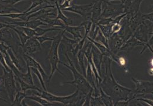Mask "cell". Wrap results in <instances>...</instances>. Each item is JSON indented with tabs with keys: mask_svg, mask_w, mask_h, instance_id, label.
Returning a JSON list of instances; mask_svg holds the SVG:
<instances>
[{
	"mask_svg": "<svg viewBox=\"0 0 153 106\" xmlns=\"http://www.w3.org/2000/svg\"><path fill=\"white\" fill-rule=\"evenodd\" d=\"M112 61L110 58L104 57L103 63L105 66V72L102 76L100 86L112 98L116 106L119 102L128 100L133 90L121 85L115 80L111 68Z\"/></svg>",
	"mask_w": 153,
	"mask_h": 106,
	"instance_id": "cell-1",
	"label": "cell"
},
{
	"mask_svg": "<svg viewBox=\"0 0 153 106\" xmlns=\"http://www.w3.org/2000/svg\"><path fill=\"white\" fill-rule=\"evenodd\" d=\"M65 32H66L64 29L59 31L58 34L56 36H54V40L52 41L51 47L48 55V59L51 66V72L49 78L48 82V86H49L51 80L52 79L54 73L56 71L59 72L60 74L64 76L63 72L59 69L58 64L62 63V61H60L59 59V49L60 47V44L62 43V41L63 39V36Z\"/></svg>",
	"mask_w": 153,
	"mask_h": 106,
	"instance_id": "cell-2",
	"label": "cell"
},
{
	"mask_svg": "<svg viewBox=\"0 0 153 106\" xmlns=\"http://www.w3.org/2000/svg\"><path fill=\"white\" fill-rule=\"evenodd\" d=\"M64 55H65L67 59L68 60L69 65H67L63 62H62L61 64L63 65L65 67H67L68 69H70L71 71V72L73 73L74 80L72 81H67V82H63L61 84V85L63 86L65 84L74 85L76 86V89H78L81 92L86 95L93 88L91 86V85L87 81L86 78L84 76V75H82L77 71L73 61H71L70 58L68 57L67 53H64Z\"/></svg>",
	"mask_w": 153,
	"mask_h": 106,
	"instance_id": "cell-3",
	"label": "cell"
},
{
	"mask_svg": "<svg viewBox=\"0 0 153 106\" xmlns=\"http://www.w3.org/2000/svg\"><path fill=\"white\" fill-rule=\"evenodd\" d=\"M3 74L1 76V91L7 92L11 103H12L15 96L18 91L16 83L15 77L13 71L8 72L2 67Z\"/></svg>",
	"mask_w": 153,
	"mask_h": 106,
	"instance_id": "cell-4",
	"label": "cell"
},
{
	"mask_svg": "<svg viewBox=\"0 0 153 106\" xmlns=\"http://www.w3.org/2000/svg\"><path fill=\"white\" fill-rule=\"evenodd\" d=\"M105 7L102 11V18L114 19L118 16L125 13L123 3L112 4L111 2H103Z\"/></svg>",
	"mask_w": 153,
	"mask_h": 106,
	"instance_id": "cell-5",
	"label": "cell"
},
{
	"mask_svg": "<svg viewBox=\"0 0 153 106\" xmlns=\"http://www.w3.org/2000/svg\"><path fill=\"white\" fill-rule=\"evenodd\" d=\"M131 80L135 86L133 92L139 96V98L144 97L146 94L153 93V82L135 79L134 78H131Z\"/></svg>",
	"mask_w": 153,
	"mask_h": 106,
	"instance_id": "cell-6",
	"label": "cell"
},
{
	"mask_svg": "<svg viewBox=\"0 0 153 106\" xmlns=\"http://www.w3.org/2000/svg\"><path fill=\"white\" fill-rule=\"evenodd\" d=\"M92 6L93 3L85 5H78L76 4H72L71 7L62 10L76 13L85 18L87 20H90L91 18Z\"/></svg>",
	"mask_w": 153,
	"mask_h": 106,
	"instance_id": "cell-7",
	"label": "cell"
},
{
	"mask_svg": "<svg viewBox=\"0 0 153 106\" xmlns=\"http://www.w3.org/2000/svg\"><path fill=\"white\" fill-rule=\"evenodd\" d=\"M19 46L22 49L24 53L30 56H34L35 53L42 49V45L36 37L29 38L24 45H21L20 43Z\"/></svg>",
	"mask_w": 153,
	"mask_h": 106,
	"instance_id": "cell-8",
	"label": "cell"
},
{
	"mask_svg": "<svg viewBox=\"0 0 153 106\" xmlns=\"http://www.w3.org/2000/svg\"><path fill=\"white\" fill-rule=\"evenodd\" d=\"M143 0H126L123 2L125 13L130 18L140 11V7Z\"/></svg>",
	"mask_w": 153,
	"mask_h": 106,
	"instance_id": "cell-9",
	"label": "cell"
},
{
	"mask_svg": "<svg viewBox=\"0 0 153 106\" xmlns=\"http://www.w3.org/2000/svg\"><path fill=\"white\" fill-rule=\"evenodd\" d=\"M137 46H143V51L141 52L140 54L143 53L146 49H147V44L140 41V40L137 39L133 35H132L129 39L126 40L121 49H120L119 52H128L131 51L134 47Z\"/></svg>",
	"mask_w": 153,
	"mask_h": 106,
	"instance_id": "cell-10",
	"label": "cell"
},
{
	"mask_svg": "<svg viewBox=\"0 0 153 106\" xmlns=\"http://www.w3.org/2000/svg\"><path fill=\"white\" fill-rule=\"evenodd\" d=\"M2 22H4L5 24H11V25H13L15 26H18L22 27H30L33 29H36L37 27L42 26V25H45V26H48V25L39 20V19H33V20L31 21H12V22H7V21H1Z\"/></svg>",
	"mask_w": 153,
	"mask_h": 106,
	"instance_id": "cell-11",
	"label": "cell"
},
{
	"mask_svg": "<svg viewBox=\"0 0 153 106\" xmlns=\"http://www.w3.org/2000/svg\"><path fill=\"white\" fill-rule=\"evenodd\" d=\"M103 2L102 0H95L93 2L92 8V14L90 20L93 24L98 25V22L101 19L102 13V4Z\"/></svg>",
	"mask_w": 153,
	"mask_h": 106,
	"instance_id": "cell-12",
	"label": "cell"
},
{
	"mask_svg": "<svg viewBox=\"0 0 153 106\" xmlns=\"http://www.w3.org/2000/svg\"><path fill=\"white\" fill-rule=\"evenodd\" d=\"M125 41L126 40L118 33L115 34L109 39V45L111 51L114 54H117Z\"/></svg>",
	"mask_w": 153,
	"mask_h": 106,
	"instance_id": "cell-13",
	"label": "cell"
},
{
	"mask_svg": "<svg viewBox=\"0 0 153 106\" xmlns=\"http://www.w3.org/2000/svg\"><path fill=\"white\" fill-rule=\"evenodd\" d=\"M63 29L66 32L70 33L75 39L81 40L84 36H82V33L84 32L85 33V27L81 24L78 26H65Z\"/></svg>",
	"mask_w": 153,
	"mask_h": 106,
	"instance_id": "cell-14",
	"label": "cell"
},
{
	"mask_svg": "<svg viewBox=\"0 0 153 106\" xmlns=\"http://www.w3.org/2000/svg\"><path fill=\"white\" fill-rule=\"evenodd\" d=\"M93 44V43H92ZM92 57H93V60L95 63V64L96 66V67L100 75L102 77V72H101V66L103 64V60L104 56L102 54V53L100 52V51L94 45L92 44Z\"/></svg>",
	"mask_w": 153,
	"mask_h": 106,
	"instance_id": "cell-15",
	"label": "cell"
},
{
	"mask_svg": "<svg viewBox=\"0 0 153 106\" xmlns=\"http://www.w3.org/2000/svg\"><path fill=\"white\" fill-rule=\"evenodd\" d=\"M90 44H91V41L88 40V43L87 44H84L82 49L78 52V53L76 55V57H77V59H78V63H79V65L80 68L82 70V74L84 75V76L85 77H86V70H87V69H85V67L84 58L85 57V52L87 50Z\"/></svg>",
	"mask_w": 153,
	"mask_h": 106,
	"instance_id": "cell-16",
	"label": "cell"
},
{
	"mask_svg": "<svg viewBox=\"0 0 153 106\" xmlns=\"http://www.w3.org/2000/svg\"><path fill=\"white\" fill-rule=\"evenodd\" d=\"M87 39L92 42L94 44V45L100 51V52L102 53L104 57H107L111 59L113 55L115 54L111 51V50L109 48L106 47L105 45L102 44V43L90 38L88 36L87 37Z\"/></svg>",
	"mask_w": 153,
	"mask_h": 106,
	"instance_id": "cell-17",
	"label": "cell"
},
{
	"mask_svg": "<svg viewBox=\"0 0 153 106\" xmlns=\"http://www.w3.org/2000/svg\"><path fill=\"white\" fill-rule=\"evenodd\" d=\"M39 20L46 23L49 26L55 27L57 26H62V29H63V27L65 26L62 21L56 18H51L50 17H46L44 18H41Z\"/></svg>",
	"mask_w": 153,
	"mask_h": 106,
	"instance_id": "cell-18",
	"label": "cell"
},
{
	"mask_svg": "<svg viewBox=\"0 0 153 106\" xmlns=\"http://www.w3.org/2000/svg\"><path fill=\"white\" fill-rule=\"evenodd\" d=\"M10 30V28L5 27L1 28V41H3L7 45L11 47L9 43L10 42V40H12L13 35Z\"/></svg>",
	"mask_w": 153,
	"mask_h": 106,
	"instance_id": "cell-19",
	"label": "cell"
},
{
	"mask_svg": "<svg viewBox=\"0 0 153 106\" xmlns=\"http://www.w3.org/2000/svg\"><path fill=\"white\" fill-rule=\"evenodd\" d=\"M55 5H56V7L57 9V15L56 16V18L62 21L65 26H70L72 24L73 20L70 18H68L67 16H66L64 15L63 13V10H62L61 8L59 7V2L57 1H56Z\"/></svg>",
	"mask_w": 153,
	"mask_h": 106,
	"instance_id": "cell-20",
	"label": "cell"
},
{
	"mask_svg": "<svg viewBox=\"0 0 153 106\" xmlns=\"http://www.w3.org/2000/svg\"><path fill=\"white\" fill-rule=\"evenodd\" d=\"M15 80L19 83V84L20 85L21 91L25 92H26L27 90H36L40 92L42 91V90L40 89V88H39L38 87H37L35 85H30V84L26 83L25 81H24L23 80H22L19 78H18L15 76Z\"/></svg>",
	"mask_w": 153,
	"mask_h": 106,
	"instance_id": "cell-21",
	"label": "cell"
},
{
	"mask_svg": "<svg viewBox=\"0 0 153 106\" xmlns=\"http://www.w3.org/2000/svg\"><path fill=\"white\" fill-rule=\"evenodd\" d=\"M26 99L33 100L42 106H53V105H54V104L53 103L50 102L48 100H46L45 99H44L39 96H38V95H36V94H32V96H26Z\"/></svg>",
	"mask_w": 153,
	"mask_h": 106,
	"instance_id": "cell-22",
	"label": "cell"
},
{
	"mask_svg": "<svg viewBox=\"0 0 153 106\" xmlns=\"http://www.w3.org/2000/svg\"><path fill=\"white\" fill-rule=\"evenodd\" d=\"M1 14H7L13 13H21L22 11L16 8L13 7V5L6 4L1 2Z\"/></svg>",
	"mask_w": 153,
	"mask_h": 106,
	"instance_id": "cell-23",
	"label": "cell"
},
{
	"mask_svg": "<svg viewBox=\"0 0 153 106\" xmlns=\"http://www.w3.org/2000/svg\"><path fill=\"white\" fill-rule=\"evenodd\" d=\"M26 94L25 92H22V91H18L15 96V98L13 102L11 103V105L12 106H23L22 101L24 99H26Z\"/></svg>",
	"mask_w": 153,
	"mask_h": 106,
	"instance_id": "cell-24",
	"label": "cell"
},
{
	"mask_svg": "<svg viewBox=\"0 0 153 106\" xmlns=\"http://www.w3.org/2000/svg\"><path fill=\"white\" fill-rule=\"evenodd\" d=\"M19 78L23 80L24 81H25L26 83H27L30 85H35L34 83H33L32 75V71L30 69V67H29V66H27V72L25 74H24L22 72Z\"/></svg>",
	"mask_w": 153,
	"mask_h": 106,
	"instance_id": "cell-25",
	"label": "cell"
},
{
	"mask_svg": "<svg viewBox=\"0 0 153 106\" xmlns=\"http://www.w3.org/2000/svg\"><path fill=\"white\" fill-rule=\"evenodd\" d=\"M100 96L102 99L104 106H114V103L112 98L102 90L101 86H100Z\"/></svg>",
	"mask_w": 153,
	"mask_h": 106,
	"instance_id": "cell-26",
	"label": "cell"
},
{
	"mask_svg": "<svg viewBox=\"0 0 153 106\" xmlns=\"http://www.w3.org/2000/svg\"><path fill=\"white\" fill-rule=\"evenodd\" d=\"M45 3H49L52 5H55V3L54 2H53L51 0H32V4L30 7L27 10L25 11L26 13L29 12L30 11H32L33 9H34L35 8H36V7H38L39 5L45 4Z\"/></svg>",
	"mask_w": 153,
	"mask_h": 106,
	"instance_id": "cell-27",
	"label": "cell"
},
{
	"mask_svg": "<svg viewBox=\"0 0 153 106\" xmlns=\"http://www.w3.org/2000/svg\"><path fill=\"white\" fill-rule=\"evenodd\" d=\"M8 53L9 54L12 61H13V63L15 64V66H16L19 70H20L21 71H22V67L21 66V64L19 61V60L18 59V58H17V57L15 55V53L13 51V49L11 47H10L8 49Z\"/></svg>",
	"mask_w": 153,
	"mask_h": 106,
	"instance_id": "cell-28",
	"label": "cell"
},
{
	"mask_svg": "<svg viewBox=\"0 0 153 106\" xmlns=\"http://www.w3.org/2000/svg\"><path fill=\"white\" fill-rule=\"evenodd\" d=\"M36 32V36H42L45 35L46 33L52 32V31H60L62 30H63L62 29H60V28H57V27H52L51 28H48V29H42L40 27H37L36 29H35Z\"/></svg>",
	"mask_w": 153,
	"mask_h": 106,
	"instance_id": "cell-29",
	"label": "cell"
},
{
	"mask_svg": "<svg viewBox=\"0 0 153 106\" xmlns=\"http://www.w3.org/2000/svg\"><path fill=\"white\" fill-rule=\"evenodd\" d=\"M95 40H96L98 42H100L101 43H102V44L105 45L106 47L109 49V40L108 39V38L103 35V33H102V31L101 30V29H100L98 32V34L97 35V37L95 38Z\"/></svg>",
	"mask_w": 153,
	"mask_h": 106,
	"instance_id": "cell-30",
	"label": "cell"
},
{
	"mask_svg": "<svg viewBox=\"0 0 153 106\" xmlns=\"http://www.w3.org/2000/svg\"><path fill=\"white\" fill-rule=\"evenodd\" d=\"M30 69H31V71H32V72L34 74H35V75H36V77H38V78L39 80V82H40V84H41V86H42L43 89L44 91H47V89H46V86H45V80L43 79V78L42 74H40V72H39V71L38 69L36 68L33 67V66L30 67Z\"/></svg>",
	"mask_w": 153,
	"mask_h": 106,
	"instance_id": "cell-31",
	"label": "cell"
},
{
	"mask_svg": "<svg viewBox=\"0 0 153 106\" xmlns=\"http://www.w3.org/2000/svg\"><path fill=\"white\" fill-rule=\"evenodd\" d=\"M20 29L24 31V32L25 33L26 35L29 38H33L36 36V32L35 29L30 28V27H27L19 26Z\"/></svg>",
	"mask_w": 153,
	"mask_h": 106,
	"instance_id": "cell-32",
	"label": "cell"
},
{
	"mask_svg": "<svg viewBox=\"0 0 153 106\" xmlns=\"http://www.w3.org/2000/svg\"><path fill=\"white\" fill-rule=\"evenodd\" d=\"M90 106H104L102 99L100 96H92L91 99Z\"/></svg>",
	"mask_w": 153,
	"mask_h": 106,
	"instance_id": "cell-33",
	"label": "cell"
},
{
	"mask_svg": "<svg viewBox=\"0 0 153 106\" xmlns=\"http://www.w3.org/2000/svg\"><path fill=\"white\" fill-rule=\"evenodd\" d=\"M33 67L36 68L39 71V72H40V74H42V75L44 80H47L48 82V80H49V76L47 75V74L45 72V71H44L43 68L40 66V64L39 63L38 61H36V60L35 61V64H34V66Z\"/></svg>",
	"mask_w": 153,
	"mask_h": 106,
	"instance_id": "cell-34",
	"label": "cell"
},
{
	"mask_svg": "<svg viewBox=\"0 0 153 106\" xmlns=\"http://www.w3.org/2000/svg\"><path fill=\"white\" fill-rule=\"evenodd\" d=\"M35 37L36 38V39H38L41 45H42L45 42H46L47 41H52L53 40H54V36L50 37V36H46L45 35L40 36H35Z\"/></svg>",
	"mask_w": 153,
	"mask_h": 106,
	"instance_id": "cell-35",
	"label": "cell"
},
{
	"mask_svg": "<svg viewBox=\"0 0 153 106\" xmlns=\"http://www.w3.org/2000/svg\"><path fill=\"white\" fill-rule=\"evenodd\" d=\"M93 92H94V88H92L88 93H87L85 96V103L83 106H90L91 104V97L93 95Z\"/></svg>",
	"mask_w": 153,
	"mask_h": 106,
	"instance_id": "cell-36",
	"label": "cell"
},
{
	"mask_svg": "<svg viewBox=\"0 0 153 106\" xmlns=\"http://www.w3.org/2000/svg\"><path fill=\"white\" fill-rule=\"evenodd\" d=\"M0 62H1V64L2 66V67L4 68L6 71H7L8 72L12 71V70L10 69V68L7 65V64L5 60V58H4L3 55L1 53V60H0Z\"/></svg>",
	"mask_w": 153,
	"mask_h": 106,
	"instance_id": "cell-37",
	"label": "cell"
},
{
	"mask_svg": "<svg viewBox=\"0 0 153 106\" xmlns=\"http://www.w3.org/2000/svg\"><path fill=\"white\" fill-rule=\"evenodd\" d=\"M59 7L61 8V10H63L65 8H67L71 5V2H70L67 0H63L60 2H59Z\"/></svg>",
	"mask_w": 153,
	"mask_h": 106,
	"instance_id": "cell-38",
	"label": "cell"
},
{
	"mask_svg": "<svg viewBox=\"0 0 153 106\" xmlns=\"http://www.w3.org/2000/svg\"><path fill=\"white\" fill-rule=\"evenodd\" d=\"M22 1H26V0H1V2L11 5H14L17 3L20 2Z\"/></svg>",
	"mask_w": 153,
	"mask_h": 106,
	"instance_id": "cell-39",
	"label": "cell"
},
{
	"mask_svg": "<svg viewBox=\"0 0 153 106\" xmlns=\"http://www.w3.org/2000/svg\"><path fill=\"white\" fill-rule=\"evenodd\" d=\"M136 100H137V101L143 102L146 103L148 105L153 106V100H152L151 99H149L145 98V97H140V98H138V99H137Z\"/></svg>",
	"mask_w": 153,
	"mask_h": 106,
	"instance_id": "cell-40",
	"label": "cell"
},
{
	"mask_svg": "<svg viewBox=\"0 0 153 106\" xmlns=\"http://www.w3.org/2000/svg\"><path fill=\"white\" fill-rule=\"evenodd\" d=\"M103 2H111V1H119L120 2L123 3L124 2V0H102Z\"/></svg>",
	"mask_w": 153,
	"mask_h": 106,
	"instance_id": "cell-41",
	"label": "cell"
},
{
	"mask_svg": "<svg viewBox=\"0 0 153 106\" xmlns=\"http://www.w3.org/2000/svg\"><path fill=\"white\" fill-rule=\"evenodd\" d=\"M149 73L150 75H153V68H150V69L149 70Z\"/></svg>",
	"mask_w": 153,
	"mask_h": 106,
	"instance_id": "cell-42",
	"label": "cell"
},
{
	"mask_svg": "<svg viewBox=\"0 0 153 106\" xmlns=\"http://www.w3.org/2000/svg\"><path fill=\"white\" fill-rule=\"evenodd\" d=\"M52 1H54V2H56V1H57L59 2H60L61 1H62L63 0H52Z\"/></svg>",
	"mask_w": 153,
	"mask_h": 106,
	"instance_id": "cell-43",
	"label": "cell"
},
{
	"mask_svg": "<svg viewBox=\"0 0 153 106\" xmlns=\"http://www.w3.org/2000/svg\"><path fill=\"white\" fill-rule=\"evenodd\" d=\"M151 65L153 66V58L151 60Z\"/></svg>",
	"mask_w": 153,
	"mask_h": 106,
	"instance_id": "cell-44",
	"label": "cell"
},
{
	"mask_svg": "<svg viewBox=\"0 0 153 106\" xmlns=\"http://www.w3.org/2000/svg\"><path fill=\"white\" fill-rule=\"evenodd\" d=\"M67 1H69L70 2H72V1H73V0H67Z\"/></svg>",
	"mask_w": 153,
	"mask_h": 106,
	"instance_id": "cell-45",
	"label": "cell"
},
{
	"mask_svg": "<svg viewBox=\"0 0 153 106\" xmlns=\"http://www.w3.org/2000/svg\"><path fill=\"white\" fill-rule=\"evenodd\" d=\"M152 8H153V5H152Z\"/></svg>",
	"mask_w": 153,
	"mask_h": 106,
	"instance_id": "cell-46",
	"label": "cell"
},
{
	"mask_svg": "<svg viewBox=\"0 0 153 106\" xmlns=\"http://www.w3.org/2000/svg\"><path fill=\"white\" fill-rule=\"evenodd\" d=\"M126 1V0H124V1Z\"/></svg>",
	"mask_w": 153,
	"mask_h": 106,
	"instance_id": "cell-47",
	"label": "cell"
},
{
	"mask_svg": "<svg viewBox=\"0 0 153 106\" xmlns=\"http://www.w3.org/2000/svg\"><path fill=\"white\" fill-rule=\"evenodd\" d=\"M152 94H153V93H152Z\"/></svg>",
	"mask_w": 153,
	"mask_h": 106,
	"instance_id": "cell-48",
	"label": "cell"
}]
</instances>
